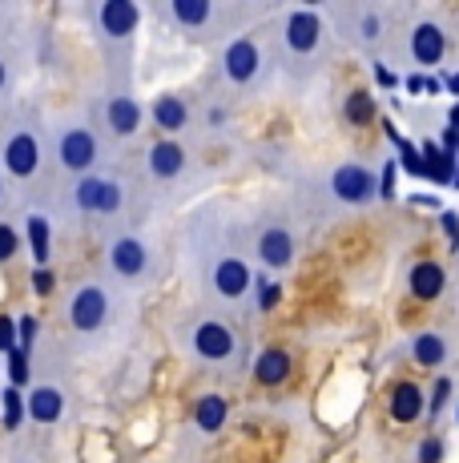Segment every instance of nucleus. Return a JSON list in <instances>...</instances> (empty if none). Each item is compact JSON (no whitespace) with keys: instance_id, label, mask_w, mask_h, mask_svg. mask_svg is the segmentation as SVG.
I'll use <instances>...</instances> for the list:
<instances>
[{"instance_id":"nucleus-23","label":"nucleus","mask_w":459,"mask_h":463,"mask_svg":"<svg viewBox=\"0 0 459 463\" xmlns=\"http://www.w3.org/2000/svg\"><path fill=\"white\" fill-rule=\"evenodd\" d=\"M391 420L395 423H415V420H423V411H427V395H423V387L419 383H411V379H403V383H395L391 387Z\"/></svg>"},{"instance_id":"nucleus-31","label":"nucleus","mask_w":459,"mask_h":463,"mask_svg":"<svg viewBox=\"0 0 459 463\" xmlns=\"http://www.w3.org/2000/svg\"><path fill=\"white\" fill-rule=\"evenodd\" d=\"M13 335H21V331L13 326V318L0 315V351H13Z\"/></svg>"},{"instance_id":"nucleus-4","label":"nucleus","mask_w":459,"mask_h":463,"mask_svg":"<svg viewBox=\"0 0 459 463\" xmlns=\"http://www.w3.org/2000/svg\"><path fill=\"white\" fill-rule=\"evenodd\" d=\"M154 206H157V198L149 194L145 177L126 174V169L121 174L101 169V174L85 177V182H73L65 194L69 218L97 226L105 238L121 234V230H141Z\"/></svg>"},{"instance_id":"nucleus-10","label":"nucleus","mask_w":459,"mask_h":463,"mask_svg":"<svg viewBox=\"0 0 459 463\" xmlns=\"http://www.w3.org/2000/svg\"><path fill=\"white\" fill-rule=\"evenodd\" d=\"M270 29H275L282 77H286V81L303 85V81H311L314 73H323L326 52H331V24H326L323 8L286 5L275 21H270Z\"/></svg>"},{"instance_id":"nucleus-12","label":"nucleus","mask_w":459,"mask_h":463,"mask_svg":"<svg viewBox=\"0 0 459 463\" xmlns=\"http://www.w3.org/2000/svg\"><path fill=\"white\" fill-rule=\"evenodd\" d=\"M246 246L254 266L270 274H290L298 266V210L295 202H258L246 213Z\"/></svg>"},{"instance_id":"nucleus-22","label":"nucleus","mask_w":459,"mask_h":463,"mask_svg":"<svg viewBox=\"0 0 459 463\" xmlns=\"http://www.w3.org/2000/svg\"><path fill=\"white\" fill-rule=\"evenodd\" d=\"M230 420V403L226 395H218V391H206V395H198V403H193L190 411V423L198 435H218Z\"/></svg>"},{"instance_id":"nucleus-29","label":"nucleus","mask_w":459,"mask_h":463,"mask_svg":"<svg viewBox=\"0 0 459 463\" xmlns=\"http://www.w3.org/2000/svg\"><path fill=\"white\" fill-rule=\"evenodd\" d=\"M444 459V439H423L419 443V463H439Z\"/></svg>"},{"instance_id":"nucleus-28","label":"nucleus","mask_w":459,"mask_h":463,"mask_svg":"<svg viewBox=\"0 0 459 463\" xmlns=\"http://www.w3.org/2000/svg\"><path fill=\"white\" fill-rule=\"evenodd\" d=\"M370 113H375L370 97H367V93H351V101H347V118H351V121H367Z\"/></svg>"},{"instance_id":"nucleus-18","label":"nucleus","mask_w":459,"mask_h":463,"mask_svg":"<svg viewBox=\"0 0 459 463\" xmlns=\"http://www.w3.org/2000/svg\"><path fill=\"white\" fill-rule=\"evenodd\" d=\"M24 415L37 427H57L65 420V387L57 379H37L24 395Z\"/></svg>"},{"instance_id":"nucleus-11","label":"nucleus","mask_w":459,"mask_h":463,"mask_svg":"<svg viewBox=\"0 0 459 463\" xmlns=\"http://www.w3.org/2000/svg\"><path fill=\"white\" fill-rule=\"evenodd\" d=\"M49 157V121L33 105H8L0 109V169L8 185H37Z\"/></svg>"},{"instance_id":"nucleus-17","label":"nucleus","mask_w":459,"mask_h":463,"mask_svg":"<svg viewBox=\"0 0 459 463\" xmlns=\"http://www.w3.org/2000/svg\"><path fill=\"white\" fill-rule=\"evenodd\" d=\"M149 121L165 133V137H182L185 129H193V101L178 89H165L149 101Z\"/></svg>"},{"instance_id":"nucleus-19","label":"nucleus","mask_w":459,"mask_h":463,"mask_svg":"<svg viewBox=\"0 0 459 463\" xmlns=\"http://www.w3.org/2000/svg\"><path fill=\"white\" fill-rule=\"evenodd\" d=\"M407 52H411L415 65H423V69L439 65V61H444V52H447V33L439 29L436 21H419L411 29V37H407Z\"/></svg>"},{"instance_id":"nucleus-24","label":"nucleus","mask_w":459,"mask_h":463,"mask_svg":"<svg viewBox=\"0 0 459 463\" xmlns=\"http://www.w3.org/2000/svg\"><path fill=\"white\" fill-rule=\"evenodd\" d=\"M16 77H21V52H16L13 37H8L5 13H0V109H8V105H13Z\"/></svg>"},{"instance_id":"nucleus-5","label":"nucleus","mask_w":459,"mask_h":463,"mask_svg":"<svg viewBox=\"0 0 459 463\" xmlns=\"http://www.w3.org/2000/svg\"><path fill=\"white\" fill-rule=\"evenodd\" d=\"M85 21L93 29V44L101 52L109 93H137V29L141 5L137 0H93L85 5Z\"/></svg>"},{"instance_id":"nucleus-27","label":"nucleus","mask_w":459,"mask_h":463,"mask_svg":"<svg viewBox=\"0 0 459 463\" xmlns=\"http://www.w3.org/2000/svg\"><path fill=\"white\" fill-rule=\"evenodd\" d=\"M21 246H24L21 230H16L8 218H0V266H5V262H13V258L21 254Z\"/></svg>"},{"instance_id":"nucleus-8","label":"nucleus","mask_w":459,"mask_h":463,"mask_svg":"<svg viewBox=\"0 0 459 463\" xmlns=\"http://www.w3.org/2000/svg\"><path fill=\"white\" fill-rule=\"evenodd\" d=\"M278 73H282V61H278V41H275L270 21L242 33V37H234L214 52V81L222 85L230 97L267 93Z\"/></svg>"},{"instance_id":"nucleus-25","label":"nucleus","mask_w":459,"mask_h":463,"mask_svg":"<svg viewBox=\"0 0 459 463\" xmlns=\"http://www.w3.org/2000/svg\"><path fill=\"white\" fill-rule=\"evenodd\" d=\"M24 238H29L33 262L45 270V262H49V254H52V222H49V213L33 210L29 218H24Z\"/></svg>"},{"instance_id":"nucleus-1","label":"nucleus","mask_w":459,"mask_h":463,"mask_svg":"<svg viewBox=\"0 0 459 463\" xmlns=\"http://www.w3.org/2000/svg\"><path fill=\"white\" fill-rule=\"evenodd\" d=\"M182 254L193 270L201 302L246 315L254 302V258L246 246V213L226 202H201L185 213Z\"/></svg>"},{"instance_id":"nucleus-20","label":"nucleus","mask_w":459,"mask_h":463,"mask_svg":"<svg viewBox=\"0 0 459 463\" xmlns=\"http://www.w3.org/2000/svg\"><path fill=\"white\" fill-rule=\"evenodd\" d=\"M290 367H295V359H290L286 346H262V351L254 354L250 379L262 383V387H282V383L290 379Z\"/></svg>"},{"instance_id":"nucleus-16","label":"nucleus","mask_w":459,"mask_h":463,"mask_svg":"<svg viewBox=\"0 0 459 463\" xmlns=\"http://www.w3.org/2000/svg\"><path fill=\"white\" fill-rule=\"evenodd\" d=\"M93 118H97V126H101L105 141H109L113 149L134 146L141 137V129H145V121H149V105H141L137 93H109V89H101Z\"/></svg>"},{"instance_id":"nucleus-32","label":"nucleus","mask_w":459,"mask_h":463,"mask_svg":"<svg viewBox=\"0 0 459 463\" xmlns=\"http://www.w3.org/2000/svg\"><path fill=\"white\" fill-rule=\"evenodd\" d=\"M49 287H52V279L45 270H37V295H49Z\"/></svg>"},{"instance_id":"nucleus-3","label":"nucleus","mask_w":459,"mask_h":463,"mask_svg":"<svg viewBox=\"0 0 459 463\" xmlns=\"http://www.w3.org/2000/svg\"><path fill=\"white\" fill-rule=\"evenodd\" d=\"M278 13L282 5H270V0H157L154 5V16L173 37L214 52L242 33L275 21Z\"/></svg>"},{"instance_id":"nucleus-14","label":"nucleus","mask_w":459,"mask_h":463,"mask_svg":"<svg viewBox=\"0 0 459 463\" xmlns=\"http://www.w3.org/2000/svg\"><path fill=\"white\" fill-rule=\"evenodd\" d=\"M141 177H145L149 194L157 202H178L185 194H193L201 185V165L193 162L190 146L178 137H157L145 149V162H141Z\"/></svg>"},{"instance_id":"nucleus-2","label":"nucleus","mask_w":459,"mask_h":463,"mask_svg":"<svg viewBox=\"0 0 459 463\" xmlns=\"http://www.w3.org/2000/svg\"><path fill=\"white\" fill-rule=\"evenodd\" d=\"M173 351L190 363L193 371L214 379H242L246 371L254 367V338L250 326L242 323V315L226 307H214V302H190L173 315L170 326Z\"/></svg>"},{"instance_id":"nucleus-6","label":"nucleus","mask_w":459,"mask_h":463,"mask_svg":"<svg viewBox=\"0 0 459 463\" xmlns=\"http://www.w3.org/2000/svg\"><path fill=\"white\" fill-rule=\"evenodd\" d=\"M375 198H383V182L367 162H334L326 169H314L303 182L295 177V210L303 206L306 213L319 218H334L342 210H367Z\"/></svg>"},{"instance_id":"nucleus-7","label":"nucleus","mask_w":459,"mask_h":463,"mask_svg":"<svg viewBox=\"0 0 459 463\" xmlns=\"http://www.w3.org/2000/svg\"><path fill=\"white\" fill-rule=\"evenodd\" d=\"M129 290H121L109 274H89V279H77L65 295L61 318H65V331L77 346H97L105 343L121 323H126L129 310Z\"/></svg>"},{"instance_id":"nucleus-9","label":"nucleus","mask_w":459,"mask_h":463,"mask_svg":"<svg viewBox=\"0 0 459 463\" xmlns=\"http://www.w3.org/2000/svg\"><path fill=\"white\" fill-rule=\"evenodd\" d=\"M49 157H52V169L73 185L101 174L113 157V146L105 141L93 109H69L49 121Z\"/></svg>"},{"instance_id":"nucleus-34","label":"nucleus","mask_w":459,"mask_h":463,"mask_svg":"<svg viewBox=\"0 0 459 463\" xmlns=\"http://www.w3.org/2000/svg\"><path fill=\"white\" fill-rule=\"evenodd\" d=\"M452 126H455V133H459V105H455V113H452Z\"/></svg>"},{"instance_id":"nucleus-36","label":"nucleus","mask_w":459,"mask_h":463,"mask_svg":"<svg viewBox=\"0 0 459 463\" xmlns=\"http://www.w3.org/2000/svg\"><path fill=\"white\" fill-rule=\"evenodd\" d=\"M455 423H459V403H455Z\"/></svg>"},{"instance_id":"nucleus-33","label":"nucleus","mask_w":459,"mask_h":463,"mask_svg":"<svg viewBox=\"0 0 459 463\" xmlns=\"http://www.w3.org/2000/svg\"><path fill=\"white\" fill-rule=\"evenodd\" d=\"M5 202H8V177H5V169H0V210H5Z\"/></svg>"},{"instance_id":"nucleus-35","label":"nucleus","mask_w":459,"mask_h":463,"mask_svg":"<svg viewBox=\"0 0 459 463\" xmlns=\"http://www.w3.org/2000/svg\"><path fill=\"white\" fill-rule=\"evenodd\" d=\"M452 89H455V93H459V77H455V81H452Z\"/></svg>"},{"instance_id":"nucleus-13","label":"nucleus","mask_w":459,"mask_h":463,"mask_svg":"<svg viewBox=\"0 0 459 463\" xmlns=\"http://www.w3.org/2000/svg\"><path fill=\"white\" fill-rule=\"evenodd\" d=\"M101 258H105V274H109L121 290H129V295L154 287L165 270L162 246H157L145 230H121V234H109L105 246H101Z\"/></svg>"},{"instance_id":"nucleus-21","label":"nucleus","mask_w":459,"mask_h":463,"mask_svg":"<svg viewBox=\"0 0 459 463\" xmlns=\"http://www.w3.org/2000/svg\"><path fill=\"white\" fill-rule=\"evenodd\" d=\"M407 290H411V295L419 298V302H436V298L447 290V270L436 262V258H423V262L411 266Z\"/></svg>"},{"instance_id":"nucleus-26","label":"nucleus","mask_w":459,"mask_h":463,"mask_svg":"<svg viewBox=\"0 0 459 463\" xmlns=\"http://www.w3.org/2000/svg\"><path fill=\"white\" fill-rule=\"evenodd\" d=\"M447 354H452V351H447V338L439 331H423V335L411 338V359L419 363V367H431V371L444 367Z\"/></svg>"},{"instance_id":"nucleus-30","label":"nucleus","mask_w":459,"mask_h":463,"mask_svg":"<svg viewBox=\"0 0 459 463\" xmlns=\"http://www.w3.org/2000/svg\"><path fill=\"white\" fill-rule=\"evenodd\" d=\"M447 399H452V379H439V383H436V391H431V407H427V411L436 415L439 407L447 403Z\"/></svg>"},{"instance_id":"nucleus-38","label":"nucleus","mask_w":459,"mask_h":463,"mask_svg":"<svg viewBox=\"0 0 459 463\" xmlns=\"http://www.w3.org/2000/svg\"><path fill=\"white\" fill-rule=\"evenodd\" d=\"M24 463H33V459H24Z\"/></svg>"},{"instance_id":"nucleus-37","label":"nucleus","mask_w":459,"mask_h":463,"mask_svg":"<svg viewBox=\"0 0 459 463\" xmlns=\"http://www.w3.org/2000/svg\"><path fill=\"white\" fill-rule=\"evenodd\" d=\"M455 182H459V174H455Z\"/></svg>"},{"instance_id":"nucleus-15","label":"nucleus","mask_w":459,"mask_h":463,"mask_svg":"<svg viewBox=\"0 0 459 463\" xmlns=\"http://www.w3.org/2000/svg\"><path fill=\"white\" fill-rule=\"evenodd\" d=\"M323 16L331 33L363 52H379L391 33V13L383 5H323Z\"/></svg>"}]
</instances>
